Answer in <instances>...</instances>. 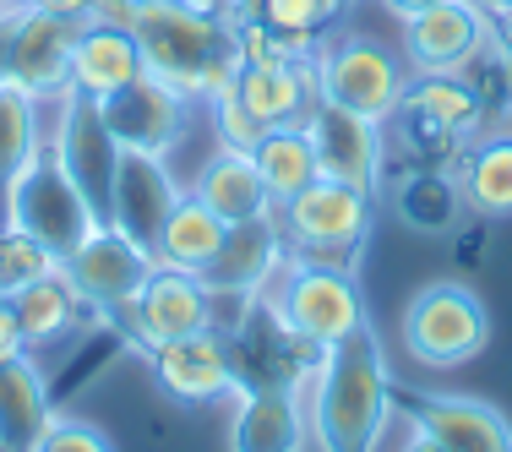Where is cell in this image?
<instances>
[{
    "label": "cell",
    "mask_w": 512,
    "mask_h": 452,
    "mask_svg": "<svg viewBox=\"0 0 512 452\" xmlns=\"http://www.w3.org/2000/svg\"><path fill=\"white\" fill-rule=\"evenodd\" d=\"M44 6H55V11H66V17H77V22H88V11H93V0H44Z\"/></svg>",
    "instance_id": "cell-38"
},
{
    "label": "cell",
    "mask_w": 512,
    "mask_h": 452,
    "mask_svg": "<svg viewBox=\"0 0 512 452\" xmlns=\"http://www.w3.org/2000/svg\"><path fill=\"white\" fill-rule=\"evenodd\" d=\"M142 60L153 77L175 82L191 99H218L240 82V33L229 17L197 6V0H137V22H131Z\"/></svg>",
    "instance_id": "cell-1"
},
{
    "label": "cell",
    "mask_w": 512,
    "mask_h": 452,
    "mask_svg": "<svg viewBox=\"0 0 512 452\" xmlns=\"http://www.w3.org/2000/svg\"><path fill=\"white\" fill-rule=\"evenodd\" d=\"M22 327H17V311H11V300L0 295V360H11V354H22Z\"/></svg>",
    "instance_id": "cell-35"
},
{
    "label": "cell",
    "mask_w": 512,
    "mask_h": 452,
    "mask_svg": "<svg viewBox=\"0 0 512 452\" xmlns=\"http://www.w3.org/2000/svg\"><path fill=\"white\" fill-rule=\"evenodd\" d=\"M197 104H207V99H191V93H180L175 82L142 71L131 88L99 99V115H104L109 137H115L120 148L169 153V148H175V137L186 131V120H191V109H197Z\"/></svg>",
    "instance_id": "cell-9"
},
{
    "label": "cell",
    "mask_w": 512,
    "mask_h": 452,
    "mask_svg": "<svg viewBox=\"0 0 512 452\" xmlns=\"http://www.w3.org/2000/svg\"><path fill=\"white\" fill-rule=\"evenodd\" d=\"M82 22L55 6H22L6 33V71L28 82L33 93L71 88V50H77Z\"/></svg>",
    "instance_id": "cell-12"
},
{
    "label": "cell",
    "mask_w": 512,
    "mask_h": 452,
    "mask_svg": "<svg viewBox=\"0 0 512 452\" xmlns=\"http://www.w3.org/2000/svg\"><path fill=\"white\" fill-rule=\"evenodd\" d=\"M387 403V365L371 327L322 349L311 387V425L322 452H371L387 425Z\"/></svg>",
    "instance_id": "cell-2"
},
{
    "label": "cell",
    "mask_w": 512,
    "mask_h": 452,
    "mask_svg": "<svg viewBox=\"0 0 512 452\" xmlns=\"http://www.w3.org/2000/svg\"><path fill=\"white\" fill-rule=\"evenodd\" d=\"M414 431L436 436L453 452H512V425L496 403L463 398V393H431L414 403Z\"/></svg>",
    "instance_id": "cell-18"
},
{
    "label": "cell",
    "mask_w": 512,
    "mask_h": 452,
    "mask_svg": "<svg viewBox=\"0 0 512 452\" xmlns=\"http://www.w3.org/2000/svg\"><path fill=\"white\" fill-rule=\"evenodd\" d=\"M458 202L480 218H512V131L485 137L458 158Z\"/></svg>",
    "instance_id": "cell-24"
},
{
    "label": "cell",
    "mask_w": 512,
    "mask_h": 452,
    "mask_svg": "<svg viewBox=\"0 0 512 452\" xmlns=\"http://www.w3.org/2000/svg\"><path fill=\"white\" fill-rule=\"evenodd\" d=\"M235 452H306V431H300V409H295L289 387L240 393Z\"/></svg>",
    "instance_id": "cell-25"
},
{
    "label": "cell",
    "mask_w": 512,
    "mask_h": 452,
    "mask_svg": "<svg viewBox=\"0 0 512 452\" xmlns=\"http://www.w3.org/2000/svg\"><path fill=\"white\" fill-rule=\"evenodd\" d=\"M60 256L50 246H39V240L28 235V229H17V224H0V295H17V289H28V284H39V278H50L60 273Z\"/></svg>",
    "instance_id": "cell-30"
},
{
    "label": "cell",
    "mask_w": 512,
    "mask_h": 452,
    "mask_svg": "<svg viewBox=\"0 0 512 452\" xmlns=\"http://www.w3.org/2000/svg\"><path fill=\"white\" fill-rule=\"evenodd\" d=\"M284 229H278V213H262V218H240V224H229L224 246H218V256L202 267V284L207 295H235V300H251L267 289V278L284 267Z\"/></svg>",
    "instance_id": "cell-14"
},
{
    "label": "cell",
    "mask_w": 512,
    "mask_h": 452,
    "mask_svg": "<svg viewBox=\"0 0 512 452\" xmlns=\"http://www.w3.org/2000/svg\"><path fill=\"white\" fill-rule=\"evenodd\" d=\"M88 22L93 28H126L131 33V22H137V0H93Z\"/></svg>",
    "instance_id": "cell-34"
},
{
    "label": "cell",
    "mask_w": 512,
    "mask_h": 452,
    "mask_svg": "<svg viewBox=\"0 0 512 452\" xmlns=\"http://www.w3.org/2000/svg\"><path fill=\"white\" fill-rule=\"evenodd\" d=\"M120 322L131 327L142 349H158V344H175V338H191V333H207L213 327V295L197 273H180V267H153V278L142 284V295L131 305H120Z\"/></svg>",
    "instance_id": "cell-10"
},
{
    "label": "cell",
    "mask_w": 512,
    "mask_h": 452,
    "mask_svg": "<svg viewBox=\"0 0 512 452\" xmlns=\"http://www.w3.org/2000/svg\"><path fill=\"white\" fill-rule=\"evenodd\" d=\"M382 6H387V11H393V17H398V22H409V17H414V11H425V6H436V0H382Z\"/></svg>",
    "instance_id": "cell-37"
},
{
    "label": "cell",
    "mask_w": 512,
    "mask_h": 452,
    "mask_svg": "<svg viewBox=\"0 0 512 452\" xmlns=\"http://www.w3.org/2000/svg\"><path fill=\"white\" fill-rule=\"evenodd\" d=\"M50 382H44L39 360L28 349L0 360V452H33L44 431H50Z\"/></svg>",
    "instance_id": "cell-20"
},
{
    "label": "cell",
    "mask_w": 512,
    "mask_h": 452,
    "mask_svg": "<svg viewBox=\"0 0 512 452\" xmlns=\"http://www.w3.org/2000/svg\"><path fill=\"white\" fill-rule=\"evenodd\" d=\"M404 354L414 365H431V371H447V365L474 360L485 344H491V316H485V300L463 284H431L420 289L404 305Z\"/></svg>",
    "instance_id": "cell-6"
},
{
    "label": "cell",
    "mask_w": 512,
    "mask_h": 452,
    "mask_svg": "<svg viewBox=\"0 0 512 452\" xmlns=\"http://www.w3.org/2000/svg\"><path fill=\"white\" fill-rule=\"evenodd\" d=\"M311 77H316V99L322 104L355 109L365 120H393L404 93H409V82H414V71L387 44L365 39V33H338V39L316 44Z\"/></svg>",
    "instance_id": "cell-5"
},
{
    "label": "cell",
    "mask_w": 512,
    "mask_h": 452,
    "mask_svg": "<svg viewBox=\"0 0 512 452\" xmlns=\"http://www.w3.org/2000/svg\"><path fill=\"white\" fill-rule=\"evenodd\" d=\"M0 197H6V224L28 229V235L39 240V246H50L60 262H66L88 235L104 229L93 197L66 175V164L55 158V148L33 153L28 164L11 175V186H0Z\"/></svg>",
    "instance_id": "cell-4"
},
{
    "label": "cell",
    "mask_w": 512,
    "mask_h": 452,
    "mask_svg": "<svg viewBox=\"0 0 512 452\" xmlns=\"http://www.w3.org/2000/svg\"><path fill=\"white\" fill-rule=\"evenodd\" d=\"M306 131H311V148H316V169L327 180H344V186H376L382 175V120H365L355 109H338V104H322L306 115Z\"/></svg>",
    "instance_id": "cell-15"
},
{
    "label": "cell",
    "mask_w": 512,
    "mask_h": 452,
    "mask_svg": "<svg viewBox=\"0 0 512 452\" xmlns=\"http://www.w3.org/2000/svg\"><path fill=\"white\" fill-rule=\"evenodd\" d=\"M398 452H453V447H442L436 436H425V431H409V442L398 447Z\"/></svg>",
    "instance_id": "cell-36"
},
{
    "label": "cell",
    "mask_w": 512,
    "mask_h": 452,
    "mask_svg": "<svg viewBox=\"0 0 512 452\" xmlns=\"http://www.w3.org/2000/svg\"><path fill=\"white\" fill-rule=\"evenodd\" d=\"M256 169H262L267 191H273V207H278V202H289L295 191H306L311 180H322L306 120H289V126H267V137L256 142Z\"/></svg>",
    "instance_id": "cell-28"
},
{
    "label": "cell",
    "mask_w": 512,
    "mask_h": 452,
    "mask_svg": "<svg viewBox=\"0 0 512 452\" xmlns=\"http://www.w3.org/2000/svg\"><path fill=\"white\" fill-rule=\"evenodd\" d=\"M186 191L202 197L224 224L273 213V191H267L262 169H256V153H240V148H213L197 164V175L186 180Z\"/></svg>",
    "instance_id": "cell-19"
},
{
    "label": "cell",
    "mask_w": 512,
    "mask_h": 452,
    "mask_svg": "<svg viewBox=\"0 0 512 452\" xmlns=\"http://www.w3.org/2000/svg\"><path fill=\"white\" fill-rule=\"evenodd\" d=\"M6 11H11V6H0V22H6Z\"/></svg>",
    "instance_id": "cell-41"
},
{
    "label": "cell",
    "mask_w": 512,
    "mask_h": 452,
    "mask_svg": "<svg viewBox=\"0 0 512 452\" xmlns=\"http://www.w3.org/2000/svg\"><path fill=\"white\" fill-rule=\"evenodd\" d=\"M153 376L175 403H213V398L235 393V360H229L224 338L213 327L191 333V338H175V344H158Z\"/></svg>",
    "instance_id": "cell-17"
},
{
    "label": "cell",
    "mask_w": 512,
    "mask_h": 452,
    "mask_svg": "<svg viewBox=\"0 0 512 452\" xmlns=\"http://www.w3.org/2000/svg\"><path fill=\"white\" fill-rule=\"evenodd\" d=\"M229 224L213 213L202 197H180L175 207H169L164 229H158V246H153V262L158 267H180V273H202L207 262L218 256V246H224Z\"/></svg>",
    "instance_id": "cell-23"
},
{
    "label": "cell",
    "mask_w": 512,
    "mask_h": 452,
    "mask_svg": "<svg viewBox=\"0 0 512 452\" xmlns=\"http://www.w3.org/2000/svg\"><path fill=\"white\" fill-rule=\"evenodd\" d=\"M186 197V186L175 180L164 153H142V148H120L115 175H109V213L104 224H115L120 235H131L137 246H158L169 207Z\"/></svg>",
    "instance_id": "cell-8"
},
{
    "label": "cell",
    "mask_w": 512,
    "mask_h": 452,
    "mask_svg": "<svg viewBox=\"0 0 512 452\" xmlns=\"http://www.w3.org/2000/svg\"><path fill=\"white\" fill-rule=\"evenodd\" d=\"M82 305H88V300L71 289L66 273H50V278H39V284L17 289V295H11V311H17V327H22L28 354L55 349L60 338L82 322Z\"/></svg>",
    "instance_id": "cell-26"
},
{
    "label": "cell",
    "mask_w": 512,
    "mask_h": 452,
    "mask_svg": "<svg viewBox=\"0 0 512 452\" xmlns=\"http://www.w3.org/2000/svg\"><path fill=\"white\" fill-rule=\"evenodd\" d=\"M485 11H502V17H512V0H480Z\"/></svg>",
    "instance_id": "cell-39"
},
{
    "label": "cell",
    "mask_w": 512,
    "mask_h": 452,
    "mask_svg": "<svg viewBox=\"0 0 512 452\" xmlns=\"http://www.w3.org/2000/svg\"><path fill=\"white\" fill-rule=\"evenodd\" d=\"M207 109H213V131L224 148H240V153H256V142L267 137V120L256 115V109L240 99L235 88L218 93V99H207Z\"/></svg>",
    "instance_id": "cell-31"
},
{
    "label": "cell",
    "mask_w": 512,
    "mask_h": 452,
    "mask_svg": "<svg viewBox=\"0 0 512 452\" xmlns=\"http://www.w3.org/2000/svg\"><path fill=\"white\" fill-rule=\"evenodd\" d=\"M55 158L66 164V175L93 197V207H99V218H104L109 213V175H115L120 142L109 137V126L99 115V99H82V93L71 88L66 115H60V131H55Z\"/></svg>",
    "instance_id": "cell-16"
},
{
    "label": "cell",
    "mask_w": 512,
    "mask_h": 452,
    "mask_svg": "<svg viewBox=\"0 0 512 452\" xmlns=\"http://www.w3.org/2000/svg\"><path fill=\"white\" fill-rule=\"evenodd\" d=\"M44 148L39 137V93L28 82H17L11 71H0V186H11L22 164Z\"/></svg>",
    "instance_id": "cell-29"
},
{
    "label": "cell",
    "mask_w": 512,
    "mask_h": 452,
    "mask_svg": "<svg viewBox=\"0 0 512 452\" xmlns=\"http://www.w3.org/2000/svg\"><path fill=\"white\" fill-rule=\"evenodd\" d=\"M142 71H148V60H142L137 39L126 28H93V22H82L77 50H71V88L82 99H109V93L131 88Z\"/></svg>",
    "instance_id": "cell-21"
},
{
    "label": "cell",
    "mask_w": 512,
    "mask_h": 452,
    "mask_svg": "<svg viewBox=\"0 0 512 452\" xmlns=\"http://www.w3.org/2000/svg\"><path fill=\"white\" fill-rule=\"evenodd\" d=\"M262 300L278 316V327L311 349H333L365 327L360 284L344 267H316V262H300V256H284V267L267 278Z\"/></svg>",
    "instance_id": "cell-3"
},
{
    "label": "cell",
    "mask_w": 512,
    "mask_h": 452,
    "mask_svg": "<svg viewBox=\"0 0 512 452\" xmlns=\"http://www.w3.org/2000/svg\"><path fill=\"white\" fill-rule=\"evenodd\" d=\"M485 44V6L480 0H436L404 22V55L414 77L463 71Z\"/></svg>",
    "instance_id": "cell-13"
},
{
    "label": "cell",
    "mask_w": 512,
    "mask_h": 452,
    "mask_svg": "<svg viewBox=\"0 0 512 452\" xmlns=\"http://www.w3.org/2000/svg\"><path fill=\"white\" fill-rule=\"evenodd\" d=\"M398 115L420 120L425 131H442V137H469L480 126V93L463 88L458 71H442V77H414Z\"/></svg>",
    "instance_id": "cell-27"
},
{
    "label": "cell",
    "mask_w": 512,
    "mask_h": 452,
    "mask_svg": "<svg viewBox=\"0 0 512 452\" xmlns=\"http://www.w3.org/2000/svg\"><path fill=\"white\" fill-rule=\"evenodd\" d=\"M33 452H115V442L99 431V425H88V420H50V431L33 442Z\"/></svg>",
    "instance_id": "cell-33"
},
{
    "label": "cell",
    "mask_w": 512,
    "mask_h": 452,
    "mask_svg": "<svg viewBox=\"0 0 512 452\" xmlns=\"http://www.w3.org/2000/svg\"><path fill=\"white\" fill-rule=\"evenodd\" d=\"M273 213L289 251H360L371 229V191L322 175L289 202H278Z\"/></svg>",
    "instance_id": "cell-7"
},
{
    "label": "cell",
    "mask_w": 512,
    "mask_h": 452,
    "mask_svg": "<svg viewBox=\"0 0 512 452\" xmlns=\"http://www.w3.org/2000/svg\"><path fill=\"white\" fill-rule=\"evenodd\" d=\"M235 93L267 126H289V120H306L316 109V77L311 66H295V60H246Z\"/></svg>",
    "instance_id": "cell-22"
},
{
    "label": "cell",
    "mask_w": 512,
    "mask_h": 452,
    "mask_svg": "<svg viewBox=\"0 0 512 452\" xmlns=\"http://www.w3.org/2000/svg\"><path fill=\"white\" fill-rule=\"evenodd\" d=\"M17 6H44V0H17Z\"/></svg>",
    "instance_id": "cell-40"
},
{
    "label": "cell",
    "mask_w": 512,
    "mask_h": 452,
    "mask_svg": "<svg viewBox=\"0 0 512 452\" xmlns=\"http://www.w3.org/2000/svg\"><path fill=\"white\" fill-rule=\"evenodd\" d=\"M153 251L137 246L131 235H120L115 224H104L99 235H88L77 251L66 256V267L60 273L71 278V289H77L88 305H99V311H120V305H131L142 295V284L153 278Z\"/></svg>",
    "instance_id": "cell-11"
},
{
    "label": "cell",
    "mask_w": 512,
    "mask_h": 452,
    "mask_svg": "<svg viewBox=\"0 0 512 452\" xmlns=\"http://www.w3.org/2000/svg\"><path fill=\"white\" fill-rule=\"evenodd\" d=\"M344 0H262V22L278 33H327Z\"/></svg>",
    "instance_id": "cell-32"
}]
</instances>
